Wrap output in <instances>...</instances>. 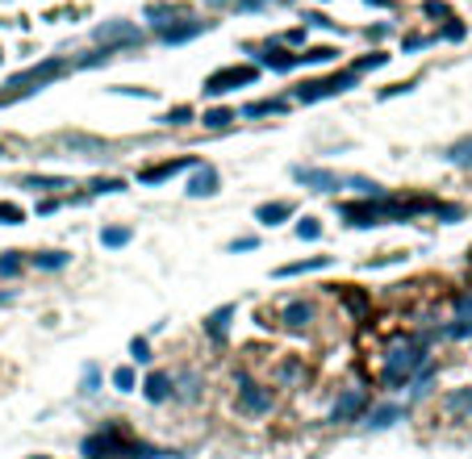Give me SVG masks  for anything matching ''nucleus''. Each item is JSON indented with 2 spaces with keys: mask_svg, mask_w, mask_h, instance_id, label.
<instances>
[{
  "mask_svg": "<svg viewBox=\"0 0 472 459\" xmlns=\"http://www.w3.org/2000/svg\"><path fill=\"white\" fill-rule=\"evenodd\" d=\"M427 364H431V355H427V343H422V339H397V343L385 351L381 384H385V389H406Z\"/></svg>",
  "mask_w": 472,
  "mask_h": 459,
  "instance_id": "f257e3e1",
  "label": "nucleus"
},
{
  "mask_svg": "<svg viewBox=\"0 0 472 459\" xmlns=\"http://www.w3.org/2000/svg\"><path fill=\"white\" fill-rule=\"evenodd\" d=\"M234 384H238V410L251 414V418H264L276 410V393L268 384H255L247 372H234Z\"/></svg>",
  "mask_w": 472,
  "mask_h": 459,
  "instance_id": "f03ea898",
  "label": "nucleus"
},
{
  "mask_svg": "<svg viewBox=\"0 0 472 459\" xmlns=\"http://www.w3.org/2000/svg\"><path fill=\"white\" fill-rule=\"evenodd\" d=\"M356 84H360V75L347 67V71H339V75H330V79H310V84H297V88H293V100L314 104V100H322V96H339V92H347V88H356Z\"/></svg>",
  "mask_w": 472,
  "mask_h": 459,
  "instance_id": "7ed1b4c3",
  "label": "nucleus"
},
{
  "mask_svg": "<svg viewBox=\"0 0 472 459\" xmlns=\"http://www.w3.org/2000/svg\"><path fill=\"white\" fill-rule=\"evenodd\" d=\"M368 410H372V393H368V389H343L339 401H335V410H330V422H335V426L360 422Z\"/></svg>",
  "mask_w": 472,
  "mask_h": 459,
  "instance_id": "20e7f679",
  "label": "nucleus"
},
{
  "mask_svg": "<svg viewBox=\"0 0 472 459\" xmlns=\"http://www.w3.org/2000/svg\"><path fill=\"white\" fill-rule=\"evenodd\" d=\"M255 67H222V71H213L209 79H205V96H226L230 88H243V84H255Z\"/></svg>",
  "mask_w": 472,
  "mask_h": 459,
  "instance_id": "39448f33",
  "label": "nucleus"
},
{
  "mask_svg": "<svg viewBox=\"0 0 472 459\" xmlns=\"http://www.w3.org/2000/svg\"><path fill=\"white\" fill-rule=\"evenodd\" d=\"M314 318H318V305H314V301H305V297H297V301H284V305H280V322H284V330H310V326H314Z\"/></svg>",
  "mask_w": 472,
  "mask_h": 459,
  "instance_id": "423d86ee",
  "label": "nucleus"
},
{
  "mask_svg": "<svg viewBox=\"0 0 472 459\" xmlns=\"http://www.w3.org/2000/svg\"><path fill=\"white\" fill-rule=\"evenodd\" d=\"M96 38L105 42V50L113 54V50H121V46H138L142 42V33L134 29V25H125V21H109V25H100L96 29Z\"/></svg>",
  "mask_w": 472,
  "mask_h": 459,
  "instance_id": "0eeeda50",
  "label": "nucleus"
},
{
  "mask_svg": "<svg viewBox=\"0 0 472 459\" xmlns=\"http://www.w3.org/2000/svg\"><path fill=\"white\" fill-rule=\"evenodd\" d=\"M192 167H197V159H167V163H151V167H142V171H138V184L155 188V184H163V180L180 176V171H192Z\"/></svg>",
  "mask_w": 472,
  "mask_h": 459,
  "instance_id": "6e6552de",
  "label": "nucleus"
},
{
  "mask_svg": "<svg viewBox=\"0 0 472 459\" xmlns=\"http://www.w3.org/2000/svg\"><path fill=\"white\" fill-rule=\"evenodd\" d=\"M339 217L351 221V226H385L376 201H368V196H364V201H343V205H339Z\"/></svg>",
  "mask_w": 472,
  "mask_h": 459,
  "instance_id": "1a4fd4ad",
  "label": "nucleus"
},
{
  "mask_svg": "<svg viewBox=\"0 0 472 459\" xmlns=\"http://www.w3.org/2000/svg\"><path fill=\"white\" fill-rule=\"evenodd\" d=\"M293 180L305 184V188H314V192H335V188L343 184L335 171H326V167H301V163L293 167Z\"/></svg>",
  "mask_w": 472,
  "mask_h": 459,
  "instance_id": "9d476101",
  "label": "nucleus"
},
{
  "mask_svg": "<svg viewBox=\"0 0 472 459\" xmlns=\"http://www.w3.org/2000/svg\"><path fill=\"white\" fill-rule=\"evenodd\" d=\"M54 75H63V59H46V63H38V67H29V71H21V75H13L8 79V88H25V84H50Z\"/></svg>",
  "mask_w": 472,
  "mask_h": 459,
  "instance_id": "9b49d317",
  "label": "nucleus"
},
{
  "mask_svg": "<svg viewBox=\"0 0 472 459\" xmlns=\"http://www.w3.org/2000/svg\"><path fill=\"white\" fill-rule=\"evenodd\" d=\"M335 297L347 305V313H351V318H360V322H364V318H372V297H368L364 288H356V284H339V288H335Z\"/></svg>",
  "mask_w": 472,
  "mask_h": 459,
  "instance_id": "f8f14e48",
  "label": "nucleus"
},
{
  "mask_svg": "<svg viewBox=\"0 0 472 459\" xmlns=\"http://www.w3.org/2000/svg\"><path fill=\"white\" fill-rule=\"evenodd\" d=\"M213 192H218V167L197 163L192 167V180H188V196H213Z\"/></svg>",
  "mask_w": 472,
  "mask_h": 459,
  "instance_id": "ddd939ff",
  "label": "nucleus"
},
{
  "mask_svg": "<svg viewBox=\"0 0 472 459\" xmlns=\"http://www.w3.org/2000/svg\"><path fill=\"white\" fill-rule=\"evenodd\" d=\"M234 313H238V305H222V309H213V313L205 318V334H209L213 343H226V334H230V322H234Z\"/></svg>",
  "mask_w": 472,
  "mask_h": 459,
  "instance_id": "4468645a",
  "label": "nucleus"
},
{
  "mask_svg": "<svg viewBox=\"0 0 472 459\" xmlns=\"http://www.w3.org/2000/svg\"><path fill=\"white\" fill-rule=\"evenodd\" d=\"M293 213H297L293 201H268V205L255 209V221H259V226H280V221H289Z\"/></svg>",
  "mask_w": 472,
  "mask_h": 459,
  "instance_id": "2eb2a0df",
  "label": "nucleus"
},
{
  "mask_svg": "<svg viewBox=\"0 0 472 459\" xmlns=\"http://www.w3.org/2000/svg\"><path fill=\"white\" fill-rule=\"evenodd\" d=\"M264 67H272V71H293V67H301V54H293V50H280V46H264V54H255Z\"/></svg>",
  "mask_w": 472,
  "mask_h": 459,
  "instance_id": "dca6fc26",
  "label": "nucleus"
},
{
  "mask_svg": "<svg viewBox=\"0 0 472 459\" xmlns=\"http://www.w3.org/2000/svg\"><path fill=\"white\" fill-rule=\"evenodd\" d=\"M142 397H146L151 405H163V401L172 397V376H167V372H151L146 384H142Z\"/></svg>",
  "mask_w": 472,
  "mask_h": 459,
  "instance_id": "f3484780",
  "label": "nucleus"
},
{
  "mask_svg": "<svg viewBox=\"0 0 472 459\" xmlns=\"http://www.w3.org/2000/svg\"><path fill=\"white\" fill-rule=\"evenodd\" d=\"M326 267H330V255H314V259H297V263H284V267H276V276H280V280H289V276L326 272Z\"/></svg>",
  "mask_w": 472,
  "mask_h": 459,
  "instance_id": "a211bd4d",
  "label": "nucleus"
},
{
  "mask_svg": "<svg viewBox=\"0 0 472 459\" xmlns=\"http://www.w3.org/2000/svg\"><path fill=\"white\" fill-rule=\"evenodd\" d=\"M443 410H448L452 418H472V389H452V393L443 397Z\"/></svg>",
  "mask_w": 472,
  "mask_h": 459,
  "instance_id": "6ab92c4d",
  "label": "nucleus"
},
{
  "mask_svg": "<svg viewBox=\"0 0 472 459\" xmlns=\"http://www.w3.org/2000/svg\"><path fill=\"white\" fill-rule=\"evenodd\" d=\"M201 384H205L201 372H184L180 380H172V393H176L180 401H197V397H201Z\"/></svg>",
  "mask_w": 472,
  "mask_h": 459,
  "instance_id": "aec40b11",
  "label": "nucleus"
},
{
  "mask_svg": "<svg viewBox=\"0 0 472 459\" xmlns=\"http://www.w3.org/2000/svg\"><path fill=\"white\" fill-rule=\"evenodd\" d=\"M364 418H368L372 430H389L393 422H402V405H381V410H368Z\"/></svg>",
  "mask_w": 472,
  "mask_h": 459,
  "instance_id": "412c9836",
  "label": "nucleus"
},
{
  "mask_svg": "<svg viewBox=\"0 0 472 459\" xmlns=\"http://www.w3.org/2000/svg\"><path fill=\"white\" fill-rule=\"evenodd\" d=\"M205 29V21H188V25H163L159 29V38L163 42H188V38H197Z\"/></svg>",
  "mask_w": 472,
  "mask_h": 459,
  "instance_id": "4be33fe9",
  "label": "nucleus"
},
{
  "mask_svg": "<svg viewBox=\"0 0 472 459\" xmlns=\"http://www.w3.org/2000/svg\"><path fill=\"white\" fill-rule=\"evenodd\" d=\"M276 380H280V384H301V380H310V368H305L301 359H284V364L276 368Z\"/></svg>",
  "mask_w": 472,
  "mask_h": 459,
  "instance_id": "5701e85b",
  "label": "nucleus"
},
{
  "mask_svg": "<svg viewBox=\"0 0 472 459\" xmlns=\"http://www.w3.org/2000/svg\"><path fill=\"white\" fill-rule=\"evenodd\" d=\"M167 451H159V447H151V443H142V439H125V447H121V459H163Z\"/></svg>",
  "mask_w": 472,
  "mask_h": 459,
  "instance_id": "b1692460",
  "label": "nucleus"
},
{
  "mask_svg": "<svg viewBox=\"0 0 472 459\" xmlns=\"http://www.w3.org/2000/svg\"><path fill=\"white\" fill-rule=\"evenodd\" d=\"M21 188H33V192H54V188H71L63 176H25Z\"/></svg>",
  "mask_w": 472,
  "mask_h": 459,
  "instance_id": "393cba45",
  "label": "nucleus"
},
{
  "mask_svg": "<svg viewBox=\"0 0 472 459\" xmlns=\"http://www.w3.org/2000/svg\"><path fill=\"white\" fill-rule=\"evenodd\" d=\"M29 263H33L38 272H59V267L71 263V255H63V251H42V255H33Z\"/></svg>",
  "mask_w": 472,
  "mask_h": 459,
  "instance_id": "a878e982",
  "label": "nucleus"
},
{
  "mask_svg": "<svg viewBox=\"0 0 472 459\" xmlns=\"http://www.w3.org/2000/svg\"><path fill=\"white\" fill-rule=\"evenodd\" d=\"M234 117H238L234 109H205V113H201V125H205V130H226Z\"/></svg>",
  "mask_w": 472,
  "mask_h": 459,
  "instance_id": "bb28decb",
  "label": "nucleus"
},
{
  "mask_svg": "<svg viewBox=\"0 0 472 459\" xmlns=\"http://www.w3.org/2000/svg\"><path fill=\"white\" fill-rule=\"evenodd\" d=\"M343 184H347V188H356V192H360V196H368V201H381V196H385V188H381V184H372V180H364V176H347Z\"/></svg>",
  "mask_w": 472,
  "mask_h": 459,
  "instance_id": "cd10ccee",
  "label": "nucleus"
},
{
  "mask_svg": "<svg viewBox=\"0 0 472 459\" xmlns=\"http://www.w3.org/2000/svg\"><path fill=\"white\" fill-rule=\"evenodd\" d=\"M448 163H456V167H472V138H460V142L448 146Z\"/></svg>",
  "mask_w": 472,
  "mask_h": 459,
  "instance_id": "c85d7f7f",
  "label": "nucleus"
},
{
  "mask_svg": "<svg viewBox=\"0 0 472 459\" xmlns=\"http://www.w3.org/2000/svg\"><path fill=\"white\" fill-rule=\"evenodd\" d=\"M268 113H284V100H251V104H243V117H268Z\"/></svg>",
  "mask_w": 472,
  "mask_h": 459,
  "instance_id": "c756f323",
  "label": "nucleus"
},
{
  "mask_svg": "<svg viewBox=\"0 0 472 459\" xmlns=\"http://www.w3.org/2000/svg\"><path fill=\"white\" fill-rule=\"evenodd\" d=\"M297 238H301V242H318V238H322V221H318V217H301V221H297Z\"/></svg>",
  "mask_w": 472,
  "mask_h": 459,
  "instance_id": "7c9ffc66",
  "label": "nucleus"
},
{
  "mask_svg": "<svg viewBox=\"0 0 472 459\" xmlns=\"http://www.w3.org/2000/svg\"><path fill=\"white\" fill-rule=\"evenodd\" d=\"M100 242L117 251V247H125V242H130V230H125V226H105V230H100Z\"/></svg>",
  "mask_w": 472,
  "mask_h": 459,
  "instance_id": "2f4dec72",
  "label": "nucleus"
},
{
  "mask_svg": "<svg viewBox=\"0 0 472 459\" xmlns=\"http://www.w3.org/2000/svg\"><path fill=\"white\" fill-rule=\"evenodd\" d=\"M192 117H197V113H192L188 104H176V109H167V113H163L159 121H163V125H188Z\"/></svg>",
  "mask_w": 472,
  "mask_h": 459,
  "instance_id": "473e14b6",
  "label": "nucleus"
},
{
  "mask_svg": "<svg viewBox=\"0 0 472 459\" xmlns=\"http://www.w3.org/2000/svg\"><path fill=\"white\" fill-rule=\"evenodd\" d=\"M63 142H67L71 150H105V142H96V138H84V134H63Z\"/></svg>",
  "mask_w": 472,
  "mask_h": 459,
  "instance_id": "72a5a7b5",
  "label": "nucleus"
},
{
  "mask_svg": "<svg viewBox=\"0 0 472 459\" xmlns=\"http://www.w3.org/2000/svg\"><path fill=\"white\" fill-rule=\"evenodd\" d=\"M21 267H25L21 251H4V255H0V276H17Z\"/></svg>",
  "mask_w": 472,
  "mask_h": 459,
  "instance_id": "f704fd0d",
  "label": "nucleus"
},
{
  "mask_svg": "<svg viewBox=\"0 0 472 459\" xmlns=\"http://www.w3.org/2000/svg\"><path fill=\"white\" fill-rule=\"evenodd\" d=\"M335 54H339V50H335V46H310V50H305V54H301V63H330V59H335Z\"/></svg>",
  "mask_w": 472,
  "mask_h": 459,
  "instance_id": "c9c22d12",
  "label": "nucleus"
},
{
  "mask_svg": "<svg viewBox=\"0 0 472 459\" xmlns=\"http://www.w3.org/2000/svg\"><path fill=\"white\" fill-rule=\"evenodd\" d=\"M134 380H138V376H134V368H117V372H113V389H121V393H130V389H134Z\"/></svg>",
  "mask_w": 472,
  "mask_h": 459,
  "instance_id": "e433bc0d",
  "label": "nucleus"
},
{
  "mask_svg": "<svg viewBox=\"0 0 472 459\" xmlns=\"http://www.w3.org/2000/svg\"><path fill=\"white\" fill-rule=\"evenodd\" d=\"M385 59H389V54H376V50H372V54H364V59H360V63L351 67V71H356V75H364V71H372V67H381Z\"/></svg>",
  "mask_w": 472,
  "mask_h": 459,
  "instance_id": "4c0bfd02",
  "label": "nucleus"
},
{
  "mask_svg": "<svg viewBox=\"0 0 472 459\" xmlns=\"http://www.w3.org/2000/svg\"><path fill=\"white\" fill-rule=\"evenodd\" d=\"M130 355H134L138 364H151V343H146V339H134V343H130Z\"/></svg>",
  "mask_w": 472,
  "mask_h": 459,
  "instance_id": "58836bf2",
  "label": "nucleus"
},
{
  "mask_svg": "<svg viewBox=\"0 0 472 459\" xmlns=\"http://www.w3.org/2000/svg\"><path fill=\"white\" fill-rule=\"evenodd\" d=\"M21 217H25V213H21L17 205H0V221H4V226H21Z\"/></svg>",
  "mask_w": 472,
  "mask_h": 459,
  "instance_id": "ea45409f",
  "label": "nucleus"
},
{
  "mask_svg": "<svg viewBox=\"0 0 472 459\" xmlns=\"http://www.w3.org/2000/svg\"><path fill=\"white\" fill-rule=\"evenodd\" d=\"M121 180H92V192H121Z\"/></svg>",
  "mask_w": 472,
  "mask_h": 459,
  "instance_id": "a19ab883",
  "label": "nucleus"
},
{
  "mask_svg": "<svg viewBox=\"0 0 472 459\" xmlns=\"http://www.w3.org/2000/svg\"><path fill=\"white\" fill-rule=\"evenodd\" d=\"M255 247H259V238H251V234H243V238H234V242H230V251H234V255H238V251H255Z\"/></svg>",
  "mask_w": 472,
  "mask_h": 459,
  "instance_id": "79ce46f5",
  "label": "nucleus"
},
{
  "mask_svg": "<svg viewBox=\"0 0 472 459\" xmlns=\"http://www.w3.org/2000/svg\"><path fill=\"white\" fill-rule=\"evenodd\" d=\"M96 389H100V372L88 368V372H84V393H96Z\"/></svg>",
  "mask_w": 472,
  "mask_h": 459,
  "instance_id": "37998d69",
  "label": "nucleus"
},
{
  "mask_svg": "<svg viewBox=\"0 0 472 459\" xmlns=\"http://www.w3.org/2000/svg\"><path fill=\"white\" fill-rule=\"evenodd\" d=\"M427 13H431V17H443V13H448V8H443V4H439V0H427Z\"/></svg>",
  "mask_w": 472,
  "mask_h": 459,
  "instance_id": "c03bdc74",
  "label": "nucleus"
},
{
  "mask_svg": "<svg viewBox=\"0 0 472 459\" xmlns=\"http://www.w3.org/2000/svg\"><path fill=\"white\" fill-rule=\"evenodd\" d=\"M209 4H230V0H209Z\"/></svg>",
  "mask_w": 472,
  "mask_h": 459,
  "instance_id": "a18cd8bd",
  "label": "nucleus"
},
{
  "mask_svg": "<svg viewBox=\"0 0 472 459\" xmlns=\"http://www.w3.org/2000/svg\"><path fill=\"white\" fill-rule=\"evenodd\" d=\"M33 459H46V456H33Z\"/></svg>",
  "mask_w": 472,
  "mask_h": 459,
  "instance_id": "49530a36",
  "label": "nucleus"
},
{
  "mask_svg": "<svg viewBox=\"0 0 472 459\" xmlns=\"http://www.w3.org/2000/svg\"><path fill=\"white\" fill-rule=\"evenodd\" d=\"M0 155H4V146H0Z\"/></svg>",
  "mask_w": 472,
  "mask_h": 459,
  "instance_id": "de8ad7c7",
  "label": "nucleus"
}]
</instances>
